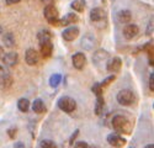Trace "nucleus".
I'll return each mask as SVG.
<instances>
[{
  "label": "nucleus",
  "mask_w": 154,
  "mask_h": 148,
  "mask_svg": "<svg viewBox=\"0 0 154 148\" xmlns=\"http://www.w3.org/2000/svg\"><path fill=\"white\" fill-rule=\"evenodd\" d=\"M25 62L29 66H36L38 62V53L36 49L33 48H29L26 52H25Z\"/></svg>",
  "instance_id": "4468645a"
},
{
  "label": "nucleus",
  "mask_w": 154,
  "mask_h": 148,
  "mask_svg": "<svg viewBox=\"0 0 154 148\" xmlns=\"http://www.w3.org/2000/svg\"><path fill=\"white\" fill-rule=\"evenodd\" d=\"M58 107L64 111V113H67V114H70L73 113V111H75L76 109V103L73 97L70 96H62L59 97V100H58Z\"/></svg>",
  "instance_id": "20e7f679"
},
{
  "label": "nucleus",
  "mask_w": 154,
  "mask_h": 148,
  "mask_svg": "<svg viewBox=\"0 0 154 148\" xmlns=\"http://www.w3.org/2000/svg\"><path fill=\"white\" fill-rule=\"evenodd\" d=\"M3 54H4V49H3V47L0 46V58L3 57Z\"/></svg>",
  "instance_id": "c9c22d12"
},
{
  "label": "nucleus",
  "mask_w": 154,
  "mask_h": 148,
  "mask_svg": "<svg viewBox=\"0 0 154 148\" xmlns=\"http://www.w3.org/2000/svg\"><path fill=\"white\" fill-rule=\"evenodd\" d=\"M43 15H45V19H46L51 25L58 26L59 12H58V9L54 6V4H47L46 8L43 9Z\"/></svg>",
  "instance_id": "f03ea898"
},
{
  "label": "nucleus",
  "mask_w": 154,
  "mask_h": 148,
  "mask_svg": "<svg viewBox=\"0 0 154 148\" xmlns=\"http://www.w3.org/2000/svg\"><path fill=\"white\" fill-rule=\"evenodd\" d=\"M107 58H109V52L105 51V49L100 48V49H97V51L94 53V56H93V62H94L95 66H99L100 63H102V62L106 60Z\"/></svg>",
  "instance_id": "dca6fc26"
},
{
  "label": "nucleus",
  "mask_w": 154,
  "mask_h": 148,
  "mask_svg": "<svg viewBox=\"0 0 154 148\" xmlns=\"http://www.w3.org/2000/svg\"><path fill=\"white\" fill-rule=\"evenodd\" d=\"M102 86H101V84L100 83H95L93 86H91V91L96 95V96H102Z\"/></svg>",
  "instance_id": "bb28decb"
},
{
  "label": "nucleus",
  "mask_w": 154,
  "mask_h": 148,
  "mask_svg": "<svg viewBox=\"0 0 154 148\" xmlns=\"http://www.w3.org/2000/svg\"><path fill=\"white\" fill-rule=\"evenodd\" d=\"M107 142L110 143V146L117 147V148L123 147V146L126 144V140H125L123 137H121V136L117 134V133H111V134H109V136H107Z\"/></svg>",
  "instance_id": "f8f14e48"
},
{
  "label": "nucleus",
  "mask_w": 154,
  "mask_h": 148,
  "mask_svg": "<svg viewBox=\"0 0 154 148\" xmlns=\"http://www.w3.org/2000/svg\"><path fill=\"white\" fill-rule=\"evenodd\" d=\"M117 19L121 23H130L131 19H132V12L130 10H126V9L120 10L117 12Z\"/></svg>",
  "instance_id": "6ab92c4d"
},
{
  "label": "nucleus",
  "mask_w": 154,
  "mask_h": 148,
  "mask_svg": "<svg viewBox=\"0 0 154 148\" xmlns=\"http://www.w3.org/2000/svg\"><path fill=\"white\" fill-rule=\"evenodd\" d=\"M37 40H38L40 43L52 41V33H51L48 30H41L40 32L37 33Z\"/></svg>",
  "instance_id": "412c9836"
},
{
  "label": "nucleus",
  "mask_w": 154,
  "mask_h": 148,
  "mask_svg": "<svg viewBox=\"0 0 154 148\" xmlns=\"http://www.w3.org/2000/svg\"><path fill=\"white\" fill-rule=\"evenodd\" d=\"M74 148H89V144L84 141H79V142H74Z\"/></svg>",
  "instance_id": "c85d7f7f"
},
{
  "label": "nucleus",
  "mask_w": 154,
  "mask_h": 148,
  "mask_svg": "<svg viewBox=\"0 0 154 148\" xmlns=\"http://www.w3.org/2000/svg\"><path fill=\"white\" fill-rule=\"evenodd\" d=\"M130 148H134V147H130Z\"/></svg>",
  "instance_id": "a19ab883"
},
{
  "label": "nucleus",
  "mask_w": 154,
  "mask_h": 148,
  "mask_svg": "<svg viewBox=\"0 0 154 148\" xmlns=\"http://www.w3.org/2000/svg\"><path fill=\"white\" fill-rule=\"evenodd\" d=\"M31 107L35 114H42L46 111V105L42 99H35V101L31 104Z\"/></svg>",
  "instance_id": "a211bd4d"
},
{
  "label": "nucleus",
  "mask_w": 154,
  "mask_h": 148,
  "mask_svg": "<svg viewBox=\"0 0 154 148\" xmlns=\"http://www.w3.org/2000/svg\"><path fill=\"white\" fill-rule=\"evenodd\" d=\"M16 133H17V128H16V127H11V128L8 130V136H9L11 140H12V138H15Z\"/></svg>",
  "instance_id": "c756f323"
},
{
  "label": "nucleus",
  "mask_w": 154,
  "mask_h": 148,
  "mask_svg": "<svg viewBox=\"0 0 154 148\" xmlns=\"http://www.w3.org/2000/svg\"><path fill=\"white\" fill-rule=\"evenodd\" d=\"M89 148H97V147H94V146H93V147H89Z\"/></svg>",
  "instance_id": "ea45409f"
},
{
  "label": "nucleus",
  "mask_w": 154,
  "mask_h": 148,
  "mask_svg": "<svg viewBox=\"0 0 154 148\" xmlns=\"http://www.w3.org/2000/svg\"><path fill=\"white\" fill-rule=\"evenodd\" d=\"M14 148H25V144L22 142H16L14 143Z\"/></svg>",
  "instance_id": "f704fd0d"
},
{
  "label": "nucleus",
  "mask_w": 154,
  "mask_h": 148,
  "mask_svg": "<svg viewBox=\"0 0 154 148\" xmlns=\"http://www.w3.org/2000/svg\"><path fill=\"white\" fill-rule=\"evenodd\" d=\"M146 35H148V36L153 35V19H150V21L148 23V27L146 30Z\"/></svg>",
  "instance_id": "2f4dec72"
},
{
  "label": "nucleus",
  "mask_w": 154,
  "mask_h": 148,
  "mask_svg": "<svg viewBox=\"0 0 154 148\" xmlns=\"http://www.w3.org/2000/svg\"><path fill=\"white\" fill-rule=\"evenodd\" d=\"M112 127L116 132H120V133H128L131 131L130 128V121L128 119L123 115H115L112 117Z\"/></svg>",
  "instance_id": "f257e3e1"
},
{
  "label": "nucleus",
  "mask_w": 154,
  "mask_h": 148,
  "mask_svg": "<svg viewBox=\"0 0 154 148\" xmlns=\"http://www.w3.org/2000/svg\"><path fill=\"white\" fill-rule=\"evenodd\" d=\"M79 35V29L78 27H75V26H70V27H67L66 30H64L62 32V37L66 41L70 42V41H74L76 37H78Z\"/></svg>",
  "instance_id": "9d476101"
},
{
  "label": "nucleus",
  "mask_w": 154,
  "mask_h": 148,
  "mask_svg": "<svg viewBox=\"0 0 154 148\" xmlns=\"http://www.w3.org/2000/svg\"><path fill=\"white\" fill-rule=\"evenodd\" d=\"M115 79H116V74H112V76H109L107 78H105L104 80H102L100 84H101V86L104 88V86H107L110 83H112Z\"/></svg>",
  "instance_id": "cd10ccee"
},
{
  "label": "nucleus",
  "mask_w": 154,
  "mask_h": 148,
  "mask_svg": "<svg viewBox=\"0 0 154 148\" xmlns=\"http://www.w3.org/2000/svg\"><path fill=\"white\" fill-rule=\"evenodd\" d=\"M116 99H117V103L121 104L122 106H130L136 101V96H134L133 91L130 89L120 90L116 95Z\"/></svg>",
  "instance_id": "7ed1b4c3"
},
{
  "label": "nucleus",
  "mask_w": 154,
  "mask_h": 148,
  "mask_svg": "<svg viewBox=\"0 0 154 148\" xmlns=\"http://www.w3.org/2000/svg\"><path fill=\"white\" fill-rule=\"evenodd\" d=\"M40 146L41 148H57V144L52 140H42Z\"/></svg>",
  "instance_id": "a878e982"
},
{
  "label": "nucleus",
  "mask_w": 154,
  "mask_h": 148,
  "mask_svg": "<svg viewBox=\"0 0 154 148\" xmlns=\"http://www.w3.org/2000/svg\"><path fill=\"white\" fill-rule=\"evenodd\" d=\"M122 67V60L120 57H113L106 63V69L111 73H117Z\"/></svg>",
  "instance_id": "ddd939ff"
},
{
  "label": "nucleus",
  "mask_w": 154,
  "mask_h": 148,
  "mask_svg": "<svg viewBox=\"0 0 154 148\" xmlns=\"http://www.w3.org/2000/svg\"><path fill=\"white\" fill-rule=\"evenodd\" d=\"M3 43L5 45V47L8 48H12L15 46V36L12 35L11 32H6L3 35Z\"/></svg>",
  "instance_id": "aec40b11"
},
{
  "label": "nucleus",
  "mask_w": 154,
  "mask_h": 148,
  "mask_svg": "<svg viewBox=\"0 0 154 148\" xmlns=\"http://www.w3.org/2000/svg\"><path fill=\"white\" fill-rule=\"evenodd\" d=\"M60 82H62V74H59V73L52 74L49 78V85L52 86V88H58Z\"/></svg>",
  "instance_id": "393cba45"
},
{
  "label": "nucleus",
  "mask_w": 154,
  "mask_h": 148,
  "mask_svg": "<svg viewBox=\"0 0 154 148\" xmlns=\"http://www.w3.org/2000/svg\"><path fill=\"white\" fill-rule=\"evenodd\" d=\"M78 134H79V130H75V131L73 132L72 137L69 138V144H70V146H73V144H74V142H75V138L78 137Z\"/></svg>",
  "instance_id": "7c9ffc66"
},
{
  "label": "nucleus",
  "mask_w": 154,
  "mask_h": 148,
  "mask_svg": "<svg viewBox=\"0 0 154 148\" xmlns=\"http://www.w3.org/2000/svg\"><path fill=\"white\" fill-rule=\"evenodd\" d=\"M138 31H139V29L136 23H126V26L122 30V33L126 40H133L138 35Z\"/></svg>",
  "instance_id": "6e6552de"
},
{
  "label": "nucleus",
  "mask_w": 154,
  "mask_h": 148,
  "mask_svg": "<svg viewBox=\"0 0 154 148\" xmlns=\"http://www.w3.org/2000/svg\"><path fill=\"white\" fill-rule=\"evenodd\" d=\"M19 62V54L16 52H8L3 56V63L5 67H15Z\"/></svg>",
  "instance_id": "1a4fd4ad"
},
{
  "label": "nucleus",
  "mask_w": 154,
  "mask_h": 148,
  "mask_svg": "<svg viewBox=\"0 0 154 148\" xmlns=\"http://www.w3.org/2000/svg\"><path fill=\"white\" fill-rule=\"evenodd\" d=\"M149 90L154 91V73H150L149 76Z\"/></svg>",
  "instance_id": "473e14b6"
},
{
  "label": "nucleus",
  "mask_w": 154,
  "mask_h": 148,
  "mask_svg": "<svg viewBox=\"0 0 154 148\" xmlns=\"http://www.w3.org/2000/svg\"><path fill=\"white\" fill-rule=\"evenodd\" d=\"M2 33H3V27L0 26V35H2Z\"/></svg>",
  "instance_id": "58836bf2"
},
{
  "label": "nucleus",
  "mask_w": 154,
  "mask_h": 148,
  "mask_svg": "<svg viewBox=\"0 0 154 148\" xmlns=\"http://www.w3.org/2000/svg\"><path fill=\"white\" fill-rule=\"evenodd\" d=\"M79 21V17L76 14H74V12H68V14L59 19L58 21V26H68V25H73V23H76Z\"/></svg>",
  "instance_id": "9b49d317"
},
{
  "label": "nucleus",
  "mask_w": 154,
  "mask_h": 148,
  "mask_svg": "<svg viewBox=\"0 0 154 148\" xmlns=\"http://www.w3.org/2000/svg\"><path fill=\"white\" fill-rule=\"evenodd\" d=\"M96 46V39L93 33H86L82 37L80 40V47L84 51H91V49Z\"/></svg>",
  "instance_id": "423d86ee"
},
{
  "label": "nucleus",
  "mask_w": 154,
  "mask_h": 148,
  "mask_svg": "<svg viewBox=\"0 0 154 148\" xmlns=\"http://www.w3.org/2000/svg\"><path fill=\"white\" fill-rule=\"evenodd\" d=\"M40 51L42 53V56L45 58H49L53 53V45L52 41H48V42H43L40 43Z\"/></svg>",
  "instance_id": "f3484780"
},
{
  "label": "nucleus",
  "mask_w": 154,
  "mask_h": 148,
  "mask_svg": "<svg viewBox=\"0 0 154 148\" xmlns=\"http://www.w3.org/2000/svg\"><path fill=\"white\" fill-rule=\"evenodd\" d=\"M41 2H42L43 4H48V3L51 2V0H41Z\"/></svg>",
  "instance_id": "4c0bfd02"
},
{
  "label": "nucleus",
  "mask_w": 154,
  "mask_h": 148,
  "mask_svg": "<svg viewBox=\"0 0 154 148\" xmlns=\"http://www.w3.org/2000/svg\"><path fill=\"white\" fill-rule=\"evenodd\" d=\"M106 17V14H105V11L104 9H101V8H93L90 10V20L93 22H99L101 20H104Z\"/></svg>",
  "instance_id": "2eb2a0df"
},
{
  "label": "nucleus",
  "mask_w": 154,
  "mask_h": 148,
  "mask_svg": "<svg viewBox=\"0 0 154 148\" xmlns=\"http://www.w3.org/2000/svg\"><path fill=\"white\" fill-rule=\"evenodd\" d=\"M144 148H154V146H153V144H147Z\"/></svg>",
  "instance_id": "e433bc0d"
},
{
  "label": "nucleus",
  "mask_w": 154,
  "mask_h": 148,
  "mask_svg": "<svg viewBox=\"0 0 154 148\" xmlns=\"http://www.w3.org/2000/svg\"><path fill=\"white\" fill-rule=\"evenodd\" d=\"M85 5H86L85 0H73V3L70 4V8L76 12H82L84 11Z\"/></svg>",
  "instance_id": "b1692460"
},
{
  "label": "nucleus",
  "mask_w": 154,
  "mask_h": 148,
  "mask_svg": "<svg viewBox=\"0 0 154 148\" xmlns=\"http://www.w3.org/2000/svg\"><path fill=\"white\" fill-rule=\"evenodd\" d=\"M0 67H2V66H0Z\"/></svg>",
  "instance_id": "79ce46f5"
},
{
  "label": "nucleus",
  "mask_w": 154,
  "mask_h": 148,
  "mask_svg": "<svg viewBox=\"0 0 154 148\" xmlns=\"http://www.w3.org/2000/svg\"><path fill=\"white\" fill-rule=\"evenodd\" d=\"M12 84V77L11 73L5 67H0V88L2 89H9Z\"/></svg>",
  "instance_id": "39448f33"
},
{
  "label": "nucleus",
  "mask_w": 154,
  "mask_h": 148,
  "mask_svg": "<svg viewBox=\"0 0 154 148\" xmlns=\"http://www.w3.org/2000/svg\"><path fill=\"white\" fill-rule=\"evenodd\" d=\"M104 107H105V100L102 96H97L96 97V101H95V107H94V113L100 116L102 114V111H104Z\"/></svg>",
  "instance_id": "4be33fe9"
},
{
  "label": "nucleus",
  "mask_w": 154,
  "mask_h": 148,
  "mask_svg": "<svg viewBox=\"0 0 154 148\" xmlns=\"http://www.w3.org/2000/svg\"><path fill=\"white\" fill-rule=\"evenodd\" d=\"M30 105L31 104L29 101V99H26V97H21L17 101V109L21 111V113H27L30 110Z\"/></svg>",
  "instance_id": "5701e85b"
},
{
  "label": "nucleus",
  "mask_w": 154,
  "mask_h": 148,
  "mask_svg": "<svg viewBox=\"0 0 154 148\" xmlns=\"http://www.w3.org/2000/svg\"><path fill=\"white\" fill-rule=\"evenodd\" d=\"M72 63L73 67L78 70H82L86 64V56L83 52H76L72 57Z\"/></svg>",
  "instance_id": "0eeeda50"
},
{
  "label": "nucleus",
  "mask_w": 154,
  "mask_h": 148,
  "mask_svg": "<svg viewBox=\"0 0 154 148\" xmlns=\"http://www.w3.org/2000/svg\"><path fill=\"white\" fill-rule=\"evenodd\" d=\"M8 5H14V4H17L19 2H21V0H5Z\"/></svg>",
  "instance_id": "72a5a7b5"
}]
</instances>
